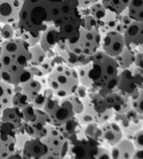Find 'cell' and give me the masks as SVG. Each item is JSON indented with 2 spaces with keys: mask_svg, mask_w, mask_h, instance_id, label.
I'll use <instances>...</instances> for the list:
<instances>
[{
  "mask_svg": "<svg viewBox=\"0 0 143 159\" xmlns=\"http://www.w3.org/2000/svg\"><path fill=\"white\" fill-rule=\"evenodd\" d=\"M104 100L109 109H113L115 113L126 114L131 109L130 98L114 89L103 96Z\"/></svg>",
  "mask_w": 143,
  "mask_h": 159,
  "instance_id": "5bb4252c",
  "label": "cell"
},
{
  "mask_svg": "<svg viewBox=\"0 0 143 159\" xmlns=\"http://www.w3.org/2000/svg\"><path fill=\"white\" fill-rule=\"evenodd\" d=\"M1 45H0V56H1V53H2V46H1Z\"/></svg>",
  "mask_w": 143,
  "mask_h": 159,
  "instance_id": "60d3db41",
  "label": "cell"
},
{
  "mask_svg": "<svg viewBox=\"0 0 143 159\" xmlns=\"http://www.w3.org/2000/svg\"><path fill=\"white\" fill-rule=\"evenodd\" d=\"M142 100H143V90L140 93V94L137 98L131 100V108L136 111L137 114L143 115L142 110Z\"/></svg>",
  "mask_w": 143,
  "mask_h": 159,
  "instance_id": "d6a6232c",
  "label": "cell"
},
{
  "mask_svg": "<svg viewBox=\"0 0 143 159\" xmlns=\"http://www.w3.org/2000/svg\"><path fill=\"white\" fill-rule=\"evenodd\" d=\"M29 102L26 95H24L21 91L13 93L12 98V106L19 109H23L29 105Z\"/></svg>",
  "mask_w": 143,
  "mask_h": 159,
  "instance_id": "f1b7e54d",
  "label": "cell"
},
{
  "mask_svg": "<svg viewBox=\"0 0 143 159\" xmlns=\"http://www.w3.org/2000/svg\"><path fill=\"white\" fill-rule=\"evenodd\" d=\"M38 67L42 72L43 76L48 75L54 67V65L53 62V57H46L44 61L41 63Z\"/></svg>",
  "mask_w": 143,
  "mask_h": 159,
  "instance_id": "1f68e13d",
  "label": "cell"
},
{
  "mask_svg": "<svg viewBox=\"0 0 143 159\" xmlns=\"http://www.w3.org/2000/svg\"><path fill=\"white\" fill-rule=\"evenodd\" d=\"M112 119L119 124L123 133L126 134L129 139H131L136 132L142 129V115L137 114L132 108L126 114L115 113Z\"/></svg>",
  "mask_w": 143,
  "mask_h": 159,
  "instance_id": "30bf717a",
  "label": "cell"
},
{
  "mask_svg": "<svg viewBox=\"0 0 143 159\" xmlns=\"http://www.w3.org/2000/svg\"><path fill=\"white\" fill-rule=\"evenodd\" d=\"M136 148L131 139H122L119 143L112 147L110 156L113 159L132 158Z\"/></svg>",
  "mask_w": 143,
  "mask_h": 159,
  "instance_id": "e0dca14e",
  "label": "cell"
},
{
  "mask_svg": "<svg viewBox=\"0 0 143 159\" xmlns=\"http://www.w3.org/2000/svg\"><path fill=\"white\" fill-rule=\"evenodd\" d=\"M68 148L67 155L71 158L97 159L98 147L101 144L85 136L82 128L68 138Z\"/></svg>",
  "mask_w": 143,
  "mask_h": 159,
  "instance_id": "8992f818",
  "label": "cell"
},
{
  "mask_svg": "<svg viewBox=\"0 0 143 159\" xmlns=\"http://www.w3.org/2000/svg\"><path fill=\"white\" fill-rule=\"evenodd\" d=\"M48 133L41 140L48 148V153L43 158L59 159L67 156L68 141L58 128L52 125H47Z\"/></svg>",
  "mask_w": 143,
  "mask_h": 159,
  "instance_id": "ba28073f",
  "label": "cell"
},
{
  "mask_svg": "<svg viewBox=\"0 0 143 159\" xmlns=\"http://www.w3.org/2000/svg\"><path fill=\"white\" fill-rule=\"evenodd\" d=\"M81 27L85 30H92L98 28V22L90 14L82 16Z\"/></svg>",
  "mask_w": 143,
  "mask_h": 159,
  "instance_id": "f546056e",
  "label": "cell"
},
{
  "mask_svg": "<svg viewBox=\"0 0 143 159\" xmlns=\"http://www.w3.org/2000/svg\"><path fill=\"white\" fill-rule=\"evenodd\" d=\"M111 158L110 152L106 148L101 147L99 146L98 147V152L97 155V159H108Z\"/></svg>",
  "mask_w": 143,
  "mask_h": 159,
  "instance_id": "d590c367",
  "label": "cell"
},
{
  "mask_svg": "<svg viewBox=\"0 0 143 159\" xmlns=\"http://www.w3.org/2000/svg\"><path fill=\"white\" fill-rule=\"evenodd\" d=\"M67 98H68V100H70L71 104H72L73 111H74V113H75V115L80 114L82 111H83L84 103H83V101H82V100H81L80 98H78L75 94L71 95H70V96H68Z\"/></svg>",
  "mask_w": 143,
  "mask_h": 159,
  "instance_id": "4dcf8cb0",
  "label": "cell"
},
{
  "mask_svg": "<svg viewBox=\"0 0 143 159\" xmlns=\"http://www.w3.org/2000/svg\"><path fill=\"white\" fill-rule=\"evenodd\" d=\"M126 12L133 21L143 22V0H130Z\"/></svg>",
  "mask_w": 143,
  "mask_h": 159,
  "instance_id": "603a6c76",
  "label": "cell"
},
{
  "mask_svg": "<svg viewBox=\"0 0 143 159\" xmlns=\"http://www.w3.org/2000/svg\"><path fill=\"white\" fill-rule=\"evenodd\" d=\"M120 20L121 14L117 15L116 13L107 11L105 17L98 21V29L101 35L105 34L110 31L115 30Z\"/></svg>",
  "mask_w": 143,
  "mask_h": 159,
  "instance_id": "ffe728a7",
  "label": "cell"
},
{
  "mask_svg": "<svg viewBox=\"0 0 143 159\" xmlns=\"http://www.w3.org/2000/svg\"><path fill=\"white\" fill-rule=\"evenodd\" d=\"M13 86L0 79V117L5 109L12 107Z\"/></svg>",
  "mask_w": 143,
  "mask_h": 159,
  "instance_id": "44dd1931",
  "label": "cell"
},
{
  "mask_svg": "<svg viewBox=\"0 0 143 159\" xmlns=\"http://www.w3.org/2000/svg\"><path fill=\"white\" fill-rule=\"evenodd\" d=\"M89 14L93 16L97 20V22L101 20V19H103L105 17L107 12L106 8L103 7V5L100 1L91 5L89 7Z\"/></svg>",
  "mask_w": 143,
  "mask_h": 159,
  "instance_id": "4316f807",
  "label": "cell"
},
{
  "mask_svg": "<svg viewBox=\"0 0 143 159\" xmlns=\"http://www.w3.org/2000/svg\"><path fill=\"white\" fill-rule=\"evenodd\" d=\"M32 59L30 60V66L38 67L47 57L46 52L43 50L39 43L30 47Z\"/></svg>",
  "mask_w": 143,
  "mask_h": 159,
  "instance_id": "d4e9b609",
  "label": "cell"
},
{
  "mask_svg": "<svg viewBox=\"0 0 143 159\" xmlns=\"http://www.w3.org/2000/svg\"><path fill=\"white\" fill-rule=\"evenodd\" d=\"M82 24L78 0H24L19 15L22 33L41 38L47 51L78 42Z\"/></svg>",
  "mask_w": 143,
  "mask_h": 159,
  "instance_id": "6da1fadb",
  "label": "cell"
},
{
  "mask_svg": "<svg viewBox=\"0 0 143 159\" xmlns=\"http://www.w3.org/2000/svg\"><path fill=\"white\" fill-rule=\"evenodd\" d=\"M100 0H78L79 9H84V8H89L91 5L99 2Z\"/></svg>",
  "mask_w": 143,
  "mask_h": 159,
  "instance_id": "f35d334b",
  "label": "cell"
},
{
  "mask_svg": "<svg viewBox=\"0 0 143 159\" xmlns=\"http://www.w3.org/2000/svg\"><path fill=\"white\" fill-rule=\"evenodd\" d=\"M21 153L23 158H43L48 153V148L41 139L31 138L24 143Z\"/></svg>",
  "mask_w": 143,
  "mask_h": 159,
  "instance_id": "2e32d148",
  "label": "cell"
},
{
  "mask_svg": "<svg viewBox=\"0 0 143 159\" xmlns=\"http://www.w3.org/2000/svg\"><path fill=\"white\" fill-rule=\"evenodd\" d=\"M102 35L98 28L92 30H85L80 27V37L78 42L72 45H68V48L78 56L87 57L99 51Z\"/></svg>",
  "mask_w": 143,
  "mask_h": 159,
  "instance_id": "9c48e42d",
  "label": "cell"
},
{
  "mask_svg": "<svg viewBox=\"0 0 143 159\" xmlns=\"http://www.w3.org/2000/svg\"><path fill=\"white\" fill-rule=\"evenodd\" d=\"M143 53L142 52H137L136 55V59H135L134 65L140 69L143 70Z\"/></svg>",
  "mask_w": 143,
  "mask_h": 159,
  "instance_id": "74e56055",
  "label": "cell"
},
{
  "mask_svg": "<svg viewBox=\"0 0 143 159\" xmlns=\"http://www.w3.org/2000/svg\"><path fill=\"white\" fill-rule=\"evenodd\" d=\"M101 47L108 56L116 57L125 48L123 34L117 31H110L102 35Z\"/></svg>",
  "mask_w": 143,
  "mask_h": 159,
  "instance_id": "7c38bea8",
  "label": "cell"
},
{
  "mask_svg": "<svg viewBox=\"0 0 143 159\" xmlns=\"http://www.w3.org/2000/svg\"><path fill=\"white\" fill-rule=\"evenodd\" d=\"M77 71L80 84L102 96L116 88L119 72L115 57L100 50L87 57Z\"/></svg>",
  "mask_w": 143,
  "mask_h": 159,
  "instance_id": "7a4b0ae2",
  "label": "cell"
},
{
  "mask_svg": "<svg viewBox=\"0 0 143 159\" xmlns=\"http://www.w3.org/2000/svg\"><path fill=\"white\" fill-rule=\"evenodd\" d=\"M1 27H2V23H0V30H1Z\"/></svg>",
  "mask_w": 143,
  "mask_h": 159,
  "instance_id": "b9f144b4",
  "label": "cell"
},
{
  "mask_svg": "<svg viewBox=\"0 0 143 159\" xmlns=\"http://www.w3.org/2000/svg\"><path fill=\"white\" fill-rule=\"evenodd\" d=\"M0 119L2 122L12 124L16 130L20 128L22 123L24 121L21 109L13 106L4 109Z\"/></svg>",
  "mask_w": 143,
  "mask_h": 159,
  "instance_id": "ac0fdd59",
  "label": "cell"
},
{
  "mask_svg": "<svg viewBox=\"0 0 143 159\" xmlns=\"http://www.w3.org/2000/svg\"><path fill=\"white\" fill-rule=\"evenodd\" d=\"M143 70L136 66L119 72L116 89L130 100L138 96L143 90Z\"/></svg>",
  "mask_w": 143,
  "mask_h": 159,
  "instance_id": "52a82bcc",
  "label": "cell"
},
{
  "mask_svg": "<svg viewBox=\"0 0 143 159\" xmlns=\"http://www.w3.org/2000/svg\"><path fill=\"white\" fill-rule=\"evenodd\" d=\"M0 79L12 86L19 85L34 76L29 71L32 53L28 43L13 37L2 43Z\"/></svg>",
  "mask_w": 143,
  "mask_h": 159,
  "instance_id": "3957f363",
  "label": "cell"
},
{
  "mask_svg": "<svg viewBox=\"0 0 143 159\" xmlns=\"http://www.w3.org/2000/svg\"><path fill=\"white\" fill-rule=\"evenodd\" d=\"M100 2L107 11L119 15L127 9L130 0H100Z\"/></svg>",
  "mask_w": 143,
  "mask_h": 159,
  "instance_id": "cb8c5ba5",
  "label": "cell"
},
{
  "mask_svg": "<svg viewBox=\"0 0 143 159\" xmlns=\"http://www.w3.org/2000/svg\"><path fill=\"white\" fill-rule=\"evenodd\" d=\"M136 149H143V131L142 129L137 131L131 138Z\"/></svg>",
  "mask_w": 143,
  "mask_h": 159,
  "instance_id": "e575fe53",
  "label": "cell"
},
{
  "mask_svg": "<svg viewBox=\"0 0 143 159\" xmlns=\"http://www.w3.org/2000/svg\"><path fill=\"white\" fill-rule=\"evenodd\" d=\"M21 111L24 122L32 123L36 121L37 119V111H36V108H34V107L31 103L29 104L25 107L22 109Z\"/></svg>",
  "mask_w": 143,
  "mask_h": 159,
  "instance_id": "83f0119b",
  "label": "cell"
},
{
  "mask_svg": "<svg viewBox=\"0 0 143 159\" xmlns=\"http://www.w3.org/2000/svg\"><path fill=\"white\" fill-rule=\"evenodd\" d=\"M122 34L126 48L136 53L142 52L143 22L133 21Z\"/></svg>",
  "mask_w": 143,
  "mask_h": 159,
  "instance_id": "8fae6325",
  "label": "cell"
},
{
  "mask_svg": "<svg viewBox=\"0 0 143 159\" xmlns=\"http://www.w3.org/2000/svg\"><path fill=\"white\" fill-rule=\"evenodd\" d=\"M24 0H0V23L11 24L18 21Z\"/></svg>",
  "mask_w": 143,
  "mask_h": 159,
  "instance_id": "4fadbf2b",
  "label": "cell"
},
{
  "mask_svg": "<svg viewBox=\"0 0 143 159\" xmlns=\"http://www.w3.org/2000/svg\"><path fill=\"white\" fill-rule=\"evenodd\" d=\"M19 85L21 88V93L26 95L29 103H32L43 90L41 82L35 77L31 78L27 81Z\"/></svg>",
  "mask_w": 143,
  "mask_h": 159,
  "instance_id": "d6986e66",
  "label": "cell"
},
{
  "mask_svg": "<svg viewBox=\"0 0 143 159\" xmlns=\"http://www.w3.org/2000/svg\"><path fill=\"white\" fill-rule=\"evenodd\" d=\"M136 52L126 48H124L122 53L116 57H115L119 70H123L131 67L134 65L135 59H136Z\"/></svg>",
  "mask_w": 143,
  "mask_h": 159,
  "instance_id": "7402d4cb",
  "label": "cell"
},
{
  "mask_svg": "<svg viewBox=\"0 0 143 159\" xmlns=\"http://www.w3.org/2000/svg\"><path fill=\"white\" fill-rule=\"evenodd\" d=\"M143 149H137L134 152L132 158H142L143 157Z\"/></svg>",
  "mask_w": 143,
  "mask_h": 159,
  "instance_id": "ab89813d",
  "label": "cell"
},
{
  "mask_svg": "<svg viewBox=\"0 0 143 159\" xmlns=\"http://www.w3.org/2000/svg\"><path fill=\"white\" fill-rule=\"evenodd\" d=\"M43 110L50 118L51 125L56 127L64 124L76 116L72 104L68 98H61L54 94L48 98Z\"/></svg>",
  "mask_w": 143,
  "mask_h": 159,
  "instance_id": "5b68a950",
  "label": "cell"
},
{
  "mask_svg": "<svg viewBox=\"0 0 143 159\" xmlns=\"http://www.w3.org/2000/svg\"><path fill=\"white\" fill-rule=\"evenodd\" d=\"M88 93H89V90H88L87 88L82 86V85H80L78 88V89H77V90L74 94L77 95L78 98H80L81 100H84V98H86L87 97Z\"/></svg>",
  "mask_w": 143,
  "mask_h": 159,
  "instance_id": "8d00e7d4",
  "label": "cell"
},
{
  "mask_svg": "<svg viewBox=\"0 0 143 159\" xmlns=\"http://www.w3.org/2000/svg\"><path fill=\"white\" fill-rule=\"evenodd\" d=\"M48 88L59 98L73 95L80 86V79L75 68L64 62L56 65L47 77Z\"/></svg>",
  "mask_w": 143,
  "mask_h": 159,
  "instance_id": "277c9868",
  "label": "cell"
},
{
  "mask_svg": "<svg viewBox=\"0 0 143 159\" xmlns=\"http://www.w3.org/2000/svg\"><path fill=\"white\" fill-rule=\"evenodd\" d=\"M82 132L85 136L88 137L93 140L97 141L101 145V136H102V131L100 126L96 123H91L87 125H84L83 129L82 128Z\"/></svg>",
  "mask_w": 143,
  "mask_h": 159,
  "instance_id": "484cf974",
  "label": "cell"
},
{
  "mask_svg": "<svg viewBox=\"0 0 143 159\" xmlns=\"http://www.w3.org/2000/svg\"><path fill=\"white\" fill-rule=\"evenodd\" d=\"M99 126L102 131L101 140L109 146H115L123 139V131L117 122L109 120Z\"/></svg>",
  "mask_w": 143,
  "mask_h": 159,
  "instance_id": "9a60e30c",
  "label": "cell"
},
{
  "mask_svg": "<svg viewBox=\"0 0 143 159\" xmlns=\"http://www.w3.org/2000/svg\"><path fill=\"white\" fill-rule=\"evenodd\" d=\"M0 36L4 41L11 39L14 37V30L11 24H3L0 30Z\"/></svg>",
  "mask_w": 143,
  "mask_h": 159,
  "instance_id": "836d02e7",
  "label": "cell"
}]
</instances>
